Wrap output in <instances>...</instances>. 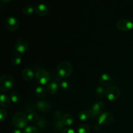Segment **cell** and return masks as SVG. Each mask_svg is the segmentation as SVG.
<instances>
[{"instance_id":"6da1fadb","label":"cell","mask_w":133,"mask_h":133,"mask_svg":"<svg viewBox=\"0 0 133 133\" xmlns=\"http://www.w3.org/2000/svg\"><path fill=\"white\" fill-rule=\"evenodd\" d=\"M74 68L73 66L68 61H62L57 67V73L60 77L62 79L68 78L72 75Z\"/></svg>"},{"instance_id":"7a4b0ae2","label":"cell","mask_w":133,"mask_h":133,"mask_svg":"<svg viewBox=\"0 0 133 133\" xmlns=\"http://www.w3.org/2000/svg\"><path fill=\"white\" fill-rule=\"evenodd\" d=\"M12 122L13 125L19 129H25L27 126L28 121L27 119V115L23 112H16L13 115L12 118Z\"/></svg>"},{"instance_id":"3957f363","label":"cell","mask_w":133,"mask_h":133,"mask_svg":"<svg viewBox=\"0 0 133 133\" xmlns=\"http://www.w3.org/2000/svg\"><path fill=\"white\" fill-rule=\"evenodd\" d=\"M14 86V79L10 74H4L0 77V91L6 92Z\"/></svg>"},{"instance_id":"277c9868","label":"cell","mask_w":133,"mask_h":133,"mask_svg":"<svg viewBox=\"0 0 133 133\" xmlns=\"http://www.w3.org/2000/svg\"><path fill=\"white\" fill-rule=\"evenodd\" d=\"M114 119V116L110 112H105L101 114L97 119V123L94 126L95 131H99L101 129L102 125H106L111 123L112 121Z\"/></svg>"},{"instance_id":"5b68a950","label":"cell","mask_w":133,"mask_h":133,"mask_svg":"<svg viewBox=\"0 0 133 133\" xmlns=\"http://www.w3.org/2000/svg\"><path fill=\"white\" fill-rule=\"evenodd\" d=\"M36 79L38 83L41 84V86L45 85L50 82V74L45 69L40 68L36 71Z\"/></svg>"},{"instance_id":"8992f818","label":"cell","mask_w":133,"mask_h":133,"mask_svg":"<svg viewBox=\"0 0 133 133\" xmlns=\"http://www.w3.org/2000/svg\"><path fill=\"white\" fill-rule=\"evenodd\" d=\"M120 90L117 87L114 85L109 86L105 90V97L108 100L110 101H114L118 99L120 96Z\"/></svg>"},{"instance_id":"52a82bcc","label":"cell","mask_w":133,"mask_h":133,"mask_svg":"<svg viewBox=\"0 0 133 133\" xmlns=\"http://www.w3.org/2000/svg\"><path fill=\"white\" fill-rule=\"evenodd\" d=\"M105 109V105L104 103L102 101H97L92 105L89 112L90 113L91 116L94 118H97L103 113Z\"/></svg>"},{"instance_id":"ba28073f","label":"cell","mask_w":133,"mask_h":133,"mask_svg":"<svg viewBox=\"0 0 133 133\" xmlns=\"http://www.w3.org/2000/svg\"><path fill=\"white\" fill-rule=\"evenodd\" d=\"M117 29L122 32H127L133 29V22L127 19H120L117 23Z\"/></svg>"},{"instance_id":"9c48e42d","label":"cell","mask_w":133,"mask_h":133,"mask_svg":"<svg viewBox=\"0 0 133 133\" xmlns=\"http://www.w3.org/2000/svg\"><path fill=\"white\" fill-rule=\"evenodd\" d=\"M5 27L9 31H15L19 28V22L16 18L14 16H10L5 20Z\"/></svg>"},{"instance_id":"30bf717a","label":"cell","mask_w":133,"mask_h":133,"mask_svg":"<svg viewBox=\"0 0 133 133\" xmlns=\"http://www.w3.org/2000/svg\"><path fill=\"white\" fill-rule=\"evenodd\" d=\"M29 47L28 42L24 38H19L16 42L15 49L18 53H24Z\"/></svg>"},{"instance_id":"8fae6325","label":"cell","mask_w":133,"mask_h":133,"mask_svg":"<svg viewBox=\"0 0 133 133\" xmlns=\"http://www.w3.org/2000/svg\"><path fill=\"white\" fill-rule=\"evenodd\" d=\"M99 82L103 87L111 86L113 83V79L110 75L107 74H103L99 77Z\"/></svg>"},{"instance_id":"7c38bea8","label":"cell","mask_w":133,"mask_h":133,"mask_svg":"<svg viewBox=\"0 0 133 133\" xmlns=\"http://www.w3.org/2000/svg\"><path fill=\"white\" fill-rule=\"evenodd\" d=\"M36 107L38 110L42 112H45L50 110L51 105L49 102L44 100H40L36 103Z\"/></svg>"},{"instance_id":"4fadbf2b","label":"cell","mask_w":133,"mask_h":133,"mask_svg":"<svg viewBox=\"0 0 133 133\" xmlns=\"http://www.w3.org/2000/svg\"><path fill=\"white\" fill-rule=\"evenodd\" d=\"M22 76L24 80L30 81H32L35 77V73L32 69L27 68L22 71Z\"/></svg>"},{"instance_id":"5bb4252c","label":"cell","mask_w":133,"mask_h":133,"mask_svg":"<svg viewBox=\"0 0 133 133\" xmlns=\"http://www.w3.org/2000/svg\"><path fill=\"white\" fill-rule=\"evenodd\" d=\"M35 10L36 12L40 16L47 15L49 12V9H48V6L43 3L36 5L35 7Z\"/></svg>"},{"instance_id":"9a60e30c","label":"cell","mask_w":133,"mask_h":133,"mask_svg":"<svg viewBox=\"0 0 133 133\" xmlns=\"http://www.w3.org/2000/svg\"><path fill=\"white\" fill-rule=\"evenodd\" d=\"M47 92L51 95H55L58 93V90H59V87L58 84L55 81H51L47 85Z\"/></svg>"},{"instance_id":"2e32d148","label":"cell","mask_w":133,"mask_h":133,"mask_svg":"<svg viewBox=\"0 0 133 133\" xmlns=\"http://www.w3.org/2000/svg\"><path fill=\"white\" fill-rule=\"evenodd\" d=\"M10 99L8 96H6L5 94H0V106L2 108H7L10 105Z\"/></svg>"},{"instance_id":"e0dca14e","label":"cell","mask_w":133,"mask_h":133,"mask_svg":"<svg viewBox=\"0 0 133 133\" xmlns=\"http://www.w3.org/2000/svg\"><path fill=\"white\" fill-rule=\"evenodd\" d=\"M61 120H62L64 125L67 126V127L71 125L74 123V118H73L72 116L69 114H65L62 115Z\"/></svg>"},{"instance_id":"ac0fdd59","label":"cell","mask_w":133,"mask_h":133,"mask_svg":"<svg viewBox=\"0 0 133 133\" xmlns=\"http://www.w3.org/2000/svg\"><path fill=\"white\" fill-rule=\"evenodd\" d=\"M35 92L36 97H38V98H44L46 96L47 90L43 86H38L36 88Z\"/></svg>"},{"instance_id":"d6986e66","label":"cell","mask_w":133,"mask_h":133,"mask_svg":"<svg viewBox=\"0 0 133 133\" xmlns=\"http://www.w3.org/2000/svg\"><path fill=\"white\" fill-rule=\"evenodd\" d=\"M22 57L19 54H14L10 58V62L13 66H18L22 63Z\"/></svg>"},{"instance_id":"ffe728a7","label":"cell","mask_w":133,"mask_h":133,"mask_svg":"<svg viewBox=\"0 0 133 133\" xmlns=\"http://www.w3.org/2000/svg\"><path fill=\"white\" fill-rule=\"evenodd\" d=\"M91 115L89 111H87V110H83V111L79 112L78 114V118L80 119L81 121H87L90 118Z\"/></svg>"},{"instance_id":"44dd1931","label":"cell","mask_w":133,"mask_h":133,"mask_svg":"<svg viewBox=\"0 0 133 133\" xmlns=\"http://www.w3.org/2000/svg\"><path fill=\"white\" fill-rule=\"evenodd\" d=\"M90 127L87 124H81L78 127L77 132V133H90Z\"/></svg>"},{"instance_id":"7402d4cb","label":"cell","mask_w":133,"mask_h":133,"mask_svg":"<svg viewBox=\"0 0 133 133\" xmlns=\"http://www.w3.org/2000/svg\"><path fill=\"white\" fill-rule=\"evenodd\" d=\"M20 95L17 92H12L10 94V99L13 103H18L20 101Z\"/></svg>"},{"instance_id":"603a6c76","label":"cell","mask_w":133,"mask_h":133,"mask_svg":"<svg viewBox=\"0 0 133 133\" xmlns=\"http://www.w3.org/2000/svg\"><path fill=\"white\" fill-rule=\"evenodd\" d=\"M36 125L40 129H44L47 126V122L45 120V118L44 117H40L38 118V121L36 122Z\"/></svg>"},{"instance_id":"cb8c5ba5","label":"cell","mask_w":133,"mask_h":133,"mask_svg":"<svg viewBox=\"0 0 133 133\" xmlns=\"http://www.w3.org/2000/svg\"><path fill=\"white\" fill-rule=\"evenodd\" d=\"M105 90L106 89H105L103 86H97L96 89H95V93L97 96H99V97H102L104 95H105Z\"/></svg>"},{"instance_id":"d4e9b609","label":"cell","mask_w":133,"mask_h":133,"mask_svg":"<svg viewBox=\"0 0 133 133\" xmlns=\"http://www.w3.org/2000/svg\"><path fill=\"white\" fill-rule=\"evenodd\" d=\"M27 119L28 122H36L38 119V116L34 112H30L27 114Z\"/></svg>"},{"instance_id":"484cf974","label":"cell","mask_w":133,"mask_h":133,"mask_svg":"<svg viewBox=\"0 0 133 133\" xmlns=\"http://www.w3.org/2000/svg\"><path fill=\"white\" fill-rule=\"evenodd\" d=\"M34 10H35L34 8L31 5H25L22 9V12H23V14H26V15H30L33 13Z\"/></svg>"},{"instance_id":"4316f807","label":"cell","mask_w":133,"mask_h":133,"mask_svg":"<svg viewBox=\"0 0 133 133\" xmlns=\"http://www.w3.org/2000/svg\"><path fill=\"white\" fill-rule=\"evenodd\" d=\"M60 88L64 91H68L70 89V84L67 81H62L60 83Z\"/></svg>"},{"instance_id":"83f0119b","label":"cell","mask_w":133,"mask_h":133,"mask_svg":"<svg viewBox=\"0 0 133 133\" xmlns=\"http://www.w3.org/2000/svg\"><path fill=\"white\" fill-rule=\"evenodd\" d=\"M23 133H38V131L34 126H27L24 129Z\"/></svg>"},{"instance_id":"f1b7e54d","label":"cell","mask_w":133,"mask_h":133,"mask_svg":"<svg viewBox=\"0 0 133 133\" xmlns=\"http://www.w3.org/2000/svg\"><path fill=\"white\" fill-rule=\"evenodd\" d=\"M7 112L4 109H0V122H3L6 119Z\"/></svg>"},{"instance_id":"f546056e","label":"cell","mask_w":133,"mask_h":133,"mask_svg":"<svg viewBox=\"0 0 133 133\" xmlns=\"http://www.w3.org/2000/svg\"><path fill=\"white\" fill-rule=\"evenodd\" d=\"M54 127L55 129L58 130V131H60V130L64 128V124L62 123V120L61 119V120H56L55 123V125H54Z\"/></svg>"},{"instance_id":"4dcf8cb0","label":"cell","mask_w":133,"mask_h":133,"mask_svg":"<svg viewBox=\"0 0 133 133\" xmlns=\"http://www.w3.org/2000/svg\"><path fill=\"white\" fill-rule=\"evenodd\" d=\"M53 116H54V118L55 119V120H61V119H62V116L59 111H56L54 112Z\"/></svg>"},{"instance_id":"1f68e13d","label":"cell","mask_w":133,"mask_h":133,"mask_svg":"<svg viewBox=\"0 0 133 133\" xmlns=\"http://www.w3.org/2000/svg\"><path fill=\"white\" fill-rule=\"evenodd\" d=\"M61 133H76V132H75L73 129L68 128V129H64L62 130V132Z\"/></svg>"},{"instance_id":"d6a6232c","label":"cell","mask_w":133,"mask_h":133,"mask_svg":"<svg viewBox=\"0 0 133 133\" xmlns=\"http://www.w3.org/2000/svg\"><path fill=\"white\" fill-rule=\"evenodd\" d=\"M12 133H23V132H22V130L16 128L12 131Z\"/></svg>"},{"instance_id":"836d02e7","label":"cell","mask_w":133,"mask_h":133,"mask_svg":"<svg viewBox=\"0 0 133 133\" xmlns=\"http://www.w3.org/2000/svg\"><path fill=\"white\" fill-rule=\"evenodd\" d=\"M1 1H3V2H5V3H9V2H10L12 0H1Z\"/></svg>"},{"instance_id":"e575fe53","label":"cell","mask_w":133,"mask_h":133,"mask_svg":"<svg viewBox=\"0 0 133 133\" xmlns=\"http://www.w3.org/2000/svg\"><path fill=\"white\" fill-rule=\"evenodd\" d=\"M101 133H106V132H101Z\"/></svg>"}]
</instances>
